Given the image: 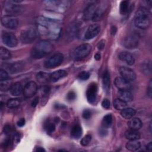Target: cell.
Listing matches in <instances>:
<instances>
[{
	"instance_id": "6da1fadb",
	"label": "cell",
	"mask_w": 152,
	"mask_h": 152,
	"mask_svg": "<svg viewBox=\"0 0 152 152\" xmlns=\"http://www.w3.org/2000/svg\"><path fill=\"white\" fill-rule=\"evenodd\" d=\"M39 30L43 34L51 39H57L61 33V28L58 21L46 17H40L37 19Z\"/></svg>"
},
{
	"instance_id": "7a4b0ae2",
	"label": "cell",
	"mask_w": 152,
	"mask_h": 152,
	"mask_svg": "<svg viewBox=\"0 0 152 152\" xmlns=\"http://www.w3.org/2000/svg\"><path fill=\"white\" fill-rule=\"evenodd\" d=\"M53 49L52 45L48 40H41L37 43L31 50V56L34 59H40L49 54Z\"/></svg>"
},
{
	"instance_id": "3957f363",
	"label": "cell",
	"mask_w": 152,
	"mask_h": 152,
	"mask_svg": "<svg viewBox=\"0 0 152 152\" xmlns=\"http://www.w3.org/2000/svg\"><path fill=\"white\" fill-rule=\"evenodd\" d=\"M134 23L138 28H147L151 24V16L149 11L144 7L140 8L135 12Z\"/></svg>"
},
{
	"instance_id": "277c9868",
	"label": "cell",
	"mask_w": 152,
	"mask_h": 152,
	"mask_svg": "<svg viewBox=\"0 0 152 152\" xmlns=\"http://www.w3.org/2000/svg\"><path fill=\"white\" fill-rule=\"evenodd\" d=\"M39 34L38 30L34 27H28L23 30L20 34V40L24 44L33 42Z\"/></svg>"
},
{
	"instance_id": "5b68a950",
	"label": "cell",
	"mask_w": 152,
	"mask_h": 152,
	"mask_svg": "<svg viewBox=\"0 0 152 152\" xmlns=\"http://www.w3.org/2000/svg\"><path fill=\"white\" fill-rule=\"evenodd\" d=\"M91 50L90 45L85 43L77 47L72 53V57L75 59H80L88 56Z\"/></svg>"
},
{
	"instance_id": "8992f818",
	"label": "cell",
	"mask_w": 152,
	"mask_h": 152,
	"mask_svg": "<svg viewBox=\"0 0 152 152\" xmlns=\"http://www.w3.org/2000/svg\"><path fill=\"white\" fill-rule=\"evenodd\" d=\"M64 55L62 53H55L46 61L45 66L46 68L49 69L56 68L62 63L64 61Z\"/></svg>"
},
{
	"instance_id": "52a82bcc",
	"label": "cell",
	"mask_w": 152,
	"mask_h": 152,
	"mask_svg": "<svg viewBox=\"0 0 152 152\" xmlns=\"http://www.w3.org/2000/svg\"><path fill=\"white\" fill-rule=\"evenodd\" d=\"M139 44L138 36L135 34H129L127 35L124 40V46L129 49H133L137 48Z\"/></svg>"
},
{
	"instance_id": "ba28073f",
	"label": "cell",
	"mask_w": 152,
	"mask_h": 152,
	"mask_svg": "<svg viewBox=\"0 0 152 152\" xmlns=\"http://www.w3.org/2000/svg\"><path fill=\"white\" fill-rule=\"evenodd\" d=\"M2 42L10 48H14L18 44L17 37L12 33L4 31L2 34Z\"/></svg>"
},
{
	"instance_id": "9c48e42d",
	"label": "cell",
	"mask_w": 152,
	"mask_h": 152,
	"mask_svg": "<svg viewBox=\"0 0 152 152\" xmlns=\"http://www.w3.org/2000/svg\"><path fill=\"white\" fill-rule=\"evenodd\" d=\"M79 25L77 22L72 23L67 27L65 32V37L68 41H72L78 35Z\"/></svg>"
},
{
	"instance_id": "30bf717a",
	"label": "cell",
	"mask_w": 152,
	"mask_h": 152,
	"mask_svg": "<svg viewBox=\"0 0 152 152\" xmlns=\"http://www.w3.org/2000/svg\"><path fill=\"white\" fill-rule=\"evenodd\" d=\"M119 72L121 77L129 82L134 81L136 79L135 72L130 68L122 66L119 67Z\"/></svg>"
},
{
	"instance_id": "8fae6325",
	"label": "cell",
	"mask_w": 152,
	"mask_h": 152,
	"mask_svg": "<svg viewBox=\"0 0 152 152\" xmlns=\"http://www.w3.org/2000/svg\"><path fill=\"white\" fill-rule=\"evenodd\" d=\"M2 25L10 29H15L18 26L17 19L12 15H5L1 18Z\"/></svg>"
},
{
	"instance_id": "7c38bea8",
	"label": "cell",
	"mask_w": 152,
	"mask_h": 152,
	"mask_svg": "<svg viewBox=\"0 0 152 152\" xmlns=\"http://www.w3.org/2000/svg\"><path fill=\"white\" fill-rule=\"evenodd\" d=\"M37 86L34 81L28 82L24 87L23 94L26 98H30L33 97L37 91Z\"/></svg>"
},
{
	"instance_id": "4fadbf2b",
	"label": "cell",
	"mask_w": 152,
	"mask_h": 152,
	"mask_svg": "<svg viewBox=\"0 0 152 152\" xmlns=\"http://www.w3.org/2000/svg\"><path fill=\"white\" fill-rule=\"evenodd\" d=\"M97 93V86L96 83H92L89 84L87 91L86 96L90 103H94L96 100Z\"/></svg>"
},
{
	"instance_id": "5bb4252c",
	"label": "cell",
	"mask_w": 152,
	"mask_h": 152,
	"mask_svg": "<svg viewBox=\"0 0 152 152\" xmlns=\"http://www.w3.org/2000/svg\"><path fill=\"white\" fill-rule=\"evenodd\" d=\"M100 26L99 24H94L90 25L88 28L87 29L85 34L84 37L86 39L90 40L94 37H96L100 32Z\"/></svg>"
},
{
	"instance_id": "9a60e30c",
	"label": "cell",
	"mask_w": 152,
	"mask_h": 152,
	"mask_svg": "<svg viewBox=\"0 0 152 152\" xmlns=\"http://www.w3.org/2000/svg\"><path fill=\"white\" fill-rule=\"evenodd\" d=\"M4 10L8 14H9V15H12V14L20 12L21 11V7L10 1L6 2L5 5H4Z\"/></svg>"
},
{
	"instance_id": "2e32d148",
	"label": "cell",
	"mask_w": 152,
	"mask_h": 152,
	"mask_svg": "<svg viewBox=\"0 0 152 152\" xmlns=\"http://www.w3.org/2000/svg\"><path fill=\"white\" fill-rule=\"evenodd\" d=\"M97 5H96V4H91L85 9L83 13V18L84 20H90L93 18Z\"/></svg>"
},
{
	"instance_id": "e0dca14e",
	"label": "cell",
	"mask_w": 152,
	"mask_h": 152,
	"mask_svg": "<svg viewBox=\"0 0 152 152\" xmlns=\"http://www.w3.org/2000/svg\"><path fill=\"white\" fill-rule=\"evenodd\" d=\"M115 86L119 90H129L130 88L129 82L123 78L122 77H116L114 81Z\"/></svg>"
},
{
	"instance_id": "ac0fdd59",
	"label": "cell",
	"mask_w": 152,
	"mask_h": 152,
	"mask_svg": "<svg viewBox=\"0 0 152 152\" xmlns=\"http://www.w3.org/2000/svg\"><path fill=\"white\" fill-rule=\"evenodd\" d=\"M107 5L105 2H103L101 5H98L97 9L94 12V14L92 20L93 21H97L100 20L103 17L104 12L106 9Z\"/></svg>"
},
{
	"instance_id": "d6986e66",
	"label": "cell",
	"mask_w": 152,
	"mask_h": 152,
	"mask_svg": "<svg viewBox=\"0 0 152 152\" xmlns=\"http://www.w3.org/2000/svg\"><path fill=\"white\" fill-rule=\"evenodd\" d=\"M118 58L122 61H124L129 65H132L135 63V59L134 56L128 52H121L118 55Z\"/></svg>"
},
{
	"instance_id": "ffe728a7",
	"label": "cell",
	"mask_w": 152,
	"mask_h": 152,
	"mask_svg": "<svg viewBox=\"0 0 152 152\" xmlns=\"http://www.w3.org/2000/svg\"><path fill=\"white\" fill-rule=\"evenodd\" d=\"M23 90L24 88L23 87L22 84L19 82H17L12 84L10 88V93L14 96L21 95L22 93H23Z\"/></svg>"
},
{
	"instance_id": "44dd1931",
	"label": "cell",
	"mask_w": 152,
	"mask_h": 152,
	"mask_svg": "<svg viewBox=\"0 0 152 152\" xmlns=\"http://www.w3.org/2000/svg\"><path fill=\"white\" fill-rule=\"evenodd\" d=\"M118 96L120 99L126 103L130 102L133 100V96L132 93L127 90H119Z\"/></svg>"
},
{
	"instance_id": "7402d4cb",
	"label": "cell",
	"mask_w": 152,
	"mask_h": 152,
	"mask_svg": "<svg viewBox=\"0 0 152 152\" xmlns=\"http://www.w3.org/2000/svg\"><path fill=\"white\" fill-rule=\"evenodd\" d=\"M67 72L64 69L57 70L50 74V81L52 82H56L58 80L67 76Z\"/></svg>"
},
{
	"instance_id": "603a6c76",
	"label": "cell",
	"mask_w": 152,
	"mask_h": 152,
	"mask_svg": "<svg viewBox=\"0 0 152 152\" xmlns=\"http://www.w3.org/2000/svg\"><path fill=\"white\" fill-rule=\"evenodd\" d=\"M125 136L126 139L129 140V141H134V140H138L140 138V134L138 131V130L129 129L125 131Z\"/></svg>"
},
{
	"instance_id": "cb8c5ba5",
	"label": "cell",
	"mask_w": 152,
	"mask_h": 152,
	"mask_svg": "<svg viewBox=\"0 0 152 152\" xmlns=\"http://www.w3.org/2000/svg\"><path fill=\"white\" fill-rule=\"evenodd\" d=\"M128 125L129 127V128L132 129H135V130H138L140 129L142 125V123L140 119L138 118H134L131 119L128 122Z\"/></svg>"
},
{
	"instance_id": "d4e9b609",
	"label": "cell",
	"mask_w": 152,
	"mask_h": 152,
	"mask_svg": "<svg viewBox=\"0 0 152 152\" xmlns=\"http://www.w3.org/2000/svg\"><path fill=\"white\" fill-rule=\"evenodd\" d=\"M24 67V65L21 61H17L11 64L8 67V69L11 73H17L21 72Z\"/></svg>"
},
{
	"instance_id": "484cf974",
	"label": "cell",
	"mask_w": 152,
	"mask_h": 152,
	"mask_svg": "<svg viewBox=\"0 0 152 152\" xmlns=\"http://www.w3.org/2000/svg\"><path fill=\"white\" fill-rule=\"evenodd\" d=\"M50 74L45 72H39L36 74V80L42 84L46 83L48 81H50Z\"/></svg>"
},
{
	"instance_id": "4316f807",
	"label": "cell",
	"mask_w": 152,
	"mask_h": 152,
	"mask_svg": "<svg viewBox=\"0 0 152 152\" xmlns=\"http://www.w3.org/2000/svg\"><path fill=\"white\" fill-rule=\"evenodd\" d=\"M136 111L133 108L131 107H125L124 109L121 110V115L125 119H131L135 115Z\"/></svg>"
},
{
	"instance_id": "83f0119b",
	"label": "cell",
	"mask_w": 152,
	"mask_h": 152,
	"mask_svg": "<svg viewBox=\"0 0 152 152\" xmlns=\"http://www.w3.org/2000/svg\"><path fill=\"white\" fill-rule=\"evenodd\" d=\"M83 130L78 124L74 125L71 131V135L74 139H78L82 135Z\"/></svg>"
},
{
	"instance_id": "f1b7e54d",
	"label": "cell",
	"mask_w": 152,
	"mask_h": 152,
	"mask_svg": "<svg viewBox=\"0 0 152 152\" xmlns=\"http://www.w3.org/2000/svg\"><path fill=\"white\" fill-rule=\"evenodd\" d=\"M131 9V7L129 5V1H122L120 3V13L122 15L127 14Z\"/></svg>"
},
{
	"instance_id": "f546056e",
	"label": "cell",
	"mask_w": 152,
	"mask_h": 152,
	"mask_svg": "<svg viewBox=\"0 0 152 152\" xmlns=\"http://www.w3.org/2000/svg\"><path fill=\"white\" fill-rule=\"evenodd\" d=\"M102 83L104 90L107 92L110 88V74L107 71L104 72L102 78Z\"/></svg>"
},
{
	"instance_id": "4dcf8cb0",
	"label": "cell",
	"mask_w": 152,
	"mask_h": 152,
	"mask_svg": "<svg viewBox=\"0 0 152 152\" xmlns=\"http://www.w3.org/2000/svg\"><path fill=\"white\" fill-rule=\"evenodd\" d=\"M141 147V144L137 140L129 141L126 144V148L129 151H135L138 150Z\"/></svg>"
},
{
	"instance_id": "1f68e13d",
	"label": "cell",
	"mask_w": 152,
	"mask_h": 152,
	"mask_svg": "<svg viewBox=\"0 0 152 152\" xmlns=\"http://www.w3.org/2000/svg\"><path fill=\"white\" fill-rule=\"evenodd\" d=\"M141 69L145 75H149L151 72V63L150 61L143 62L141 66Z\"/></svg>"
},
{
	"instance_id": "d6a6232c",
	"label": "cell",
	"mask_w": 152,
	"mask_h": 152,
	"mask_svg": "<svg viewBox=\"0 0 152 152\" xmlns=\"http://www.w3.org/2000/svg\"><path fill=\"white\" fill-rule=\"evenodd\" d=\"M113 106L116 110H122L126 107L127 103L120 99L119 98L116 99L113 102Z\"/></svg>"
},
{
	"instance_id": "836d02e7",
	"label": "cell",
	"mask_w": 152,
	"mask_h": 152,
	"mask_svg": "<svg viewBox=\"0 0 152 152\" xmlns=\"http://www.w3.org/2000/svg\"><path fill=\"white\" fill-rule=\"evenodd\" d=\"M112 124V116L111 114H107L105 115L102 122V126L105 128H109Z\"/></svg>"
},
{
	"instance_id": "e575fe53",
	"label": "cell",
	"mask_w": 152,
	"mask_h": 152,
	"mask_svg": "<svg viewBox=\"0 0 152 152\" xmlns=\"http://www.w3.org/2000/svg\"><path fill=\"white\" fill-rule=\"evenodd\" d=\"M20 103L21 102L19 99H17V98L11 99L8 100L7 103V106L10 109L15 108L20 104Z\"/></svg>"
},
{
	"instance_id": "d590c367",
	"label": "cell",
	"mask_w": 152,
	"mask_h": 152,
	"mask_svg": "<svg viewBox=\"0 0 152 152\" xmlns=\"http://www.w3.org/2000/svg\"><path fill=\"white\" fill-rule=\"evenodd\" d=\"M0 56L1 59L2 60H7L11 57L10 52L5 48L1 47L0 48Z\"/></svg>"
},
{
	"instance_id": "8d00e7d4",
	"label": "cell",
	"mask_w": 152,
	"mask_h": 152,
	"mask_svg": "<svg viewBox=\"0 0 152 152\" xmlns=\"http://www.w3.org/2000/svg\"><path fill=\"white\" fill-rule=\"evenodd\" d=\"M0 89L1 91H7L8 90H10L11 86H12L11 81L8 79L0 81Z\"/></svg>"
},
{
	"instance_id": "74e56055",
	"label": "cell",
	"mask_w": 152,
	"mask_h": 152,
	"mask_svg": "<svg viewBox=\"0 0 152 152\" xmlns=\"http://www.w3.org/2000/svg\"><path fill=\"white\" fill-rule=\"evenodd\" d=\"M91 140V136L90 134H87L86 136H84L81 140L80 144L83 146H86L90 142Z\"/></svg>"
},
{
	"instance_id": "f35d334b",
	"label": "cell",
	"mask_w": 152,
	"mask_h": 152,
	"mask_svg": "<svg viewBox=\"0 0 152 152\" xmlns=\"http://www.w3.org/2000/svg\"><path fill=\"white\" fill-rule=\"evenodd\" d=\"M90 73L87 71H83L78 75V78L81 80H87L90 77Z\"/></svg>"
},
{
	"instance_id": "ab89813d",
	"label": "cell",
	"mask_w": 152,
	"mask_h": 152,
	"mask_svg": "<svg viewBox=\"0 0 152 152\" xmlns=\"http://www.w3.org/2000/svg\"><path fill=\"white\" fill-rule=\"evenodd\" d=\"M46 129L49 133L53 132L55 129V125L52 122H48L46 125Z\"/></svg>"
},
{
	"instance_id": "60d3db41",
	"label": "cell",
	"mask_w": 152,
	"mask_h": 152,
	"mask_svg": "<svg viewBox=\"0 0 152 152\" xmlns=\"http://www.w3.org/2000/svg\"><path fill=\"white\" fill-rule=\"evenodd\" d=\"M8 74L7 72L4 70L1 69L0 70V81H3L8 79Z\"/></svg>"
},
{
	"instance_id": "b9f144b4",
	"label": "cell",
	"mask_w": 152,
	"mask_h": 152,
	"mask_svg": "<svg viewBox=\"0 0 152 152\" xmlns=\"http://www.w3.org/2000/svg\"><path fill=\"white\" fill-rule=\"evenodd\" d=\"M83 117L86 119H88L91 116V112L88 109H85L83 112Z\"/></svg>"
},
{
	"instance_id": "7bdbcfd3",
	"label": "cell",
	"mask_w": 152,
	"mask_h": 152,
	"mask_svg": "<svg viewBox=\"0 0 152 152\" xmlns=\"http://www.w3.org/2000/svg\"><path fill=\"white\" fill-rule=\"evenodd\" d=\"M67 99L69 101H72L76 98V94L74 91H70L67 94Z\"/></svg>"
},
{
	"instance_id": "ee69618b",
	"label": "cell",
	"mask_w": 152,
	"mask_h": 152,
	"mask_svg": "<svg viewBox=\"0 0 152 152\" xmlns=\"http://www.w3.org/2000/svg\"><path fill=\"white\" fill-rule=\"evenodd\" d=\"M110 102L108 99H104L102 102V106L103 108L106 109H107L110 107Z\"/></svg>"
},
{
	"instance_id": "f6af8a7d",
	"label": "cell",
	"mask_w": 152,
	"mask_h": 152,
	"mask_svg": "<svg viewBox=\"0 0 152 152\" xmlns=\"http://www.w3.org/2000/svg\"><path fill=\"white\" fill-rule=\"evenodd\" d=\"M104 46H105V41L104 40H102L98 43L97 46V48L99 50H102L104 49Z\"/></svg>"
},
{
	"instance_id": "bcb514c9",
	"label": "cell",
	"mask_w": 152,
	"mask_h": 152,
	"mask_svg": "<svg viewBox=\"0 0 152 152\" xmlns=\"http://www.w3.org/2000/svg\"><path fill=\"white\" fill-rule=\"evenodd\" d=\"M151 86H152L151 80H150V82H149L148 87V88H147V94H148V96L150 98L151 97V96H152V87H151Z\"/></svg>"
},
{
	"instance_id": "7dc6e473",
	"label": "cell",
	"mask_w": 152,
	"mask_h": 152,
	"mask_svg": "<svg viewBox=\"0 0 152 152\" xmlns=\"http://www.w3.org/2000/svg\"><path fill=\"white\" fill-rule=\"evenodd\" d=\"M25 123H26V121L24 118H21L20 119H19L17 122V124L18 126L20 127H22L24 125H25Z\"/></svg>"
},
{
	"instance_id": "c3c4849f",
	"label": "cell",
	"mask_w": 152,
	"mask_h": 152,
	"mask_svg": "<svg viewBox=\"0 0 152 152\" xmlns=\"http://www.w3.org/2000/svg\"><path fill=\"white\" fill-rule=\"evenodd\" d=\"M4 134H6V135H10V132H11V128H10V126L8 125H5L4 126Z\"/></svg>"
},
{
	"instance_id": "681fc988",
	"label": "cell",
	"mask_w": 152,
	"mask_h": 152,
	"mask_svg": "<svg viewBox=\"0 0 152 152\" xmlns=\"http://www.w3.org/2000/svg\"><path fill=\"white\" fill-rule=\"evenodd\" d=\"M39 97H35L33 100L31 102V105L32 107H36L37 106V104H38L39 103Z\"/></svg>"
},
{
	"instance_id": "f907efd6",
	"label": "cell",
	"mask_w": 152,
	"mask_h": 152,
	"mask_svg": "<svg viewBox=\"0 0 152 152\" xmlns=\"http://www.w3.org/2000/svg\"><path fill=\"white\" fill-rule=\"evenodd\" d=\"M116 32H117V28L114 26H112L111 28H110V33H111V34L112 35H115L116 33Z\"/></svg>"
},
{
	"instance_id": "816d5d0a",
	"label": "cell",
	"mask_w": 152,
	"mask_h": 152,
	"mask_svg": "<svg viewBox=\"0 0 152 152\" xmlns=\"http://www.w3.org/2000/svg\"><path fill=\"white\" fill-rule=\"evenodd\" d=\"M106 128H103H103H102V129H101L100 130L99 134H100L102 136H105V135H106V134H107V131H106Z\"/></svg>"
},
{
	"instance_id": "f5cc1de1",
	"label": "cell",
	"mask_w": 152,
	"mask_h": 152,
	"mask_svg": "<svg viewBox=\"0 0 152 152\" xmlns=\"http://www.w3.org/2000/svg\"><path fill=\"white\" fill-rule=\"evenodd\" d=\"M146 148L147 150L148 151H151L152 150V142H150L147 145H146Z\"/></svg>"
},
{
	"instance_id": "db71d44e",
	"label": "cell",
	"mask_w": 152,
	"mask_h": 152,
	"mask_svg": "<svg viewBox=\"0 0 152 152\" xmlns=\"http://www.w3.org/2000/svg\"><path fill=\"white\" fill-rule=\"evenodd\" d=\"M36 151H45V150L41 147H37L36 148V149L34 150Z\"/></svg>"
},
{
	"instance_id": "11a10c76",
	"label": "cell",
	"mask_w": 152,
	"mask_h": 152,
	"mask_svg": "<svg viewBox=\"0 0 152 152\" xmlns=\"http://www.w3.org/2000/svg\"><path fill=\"white\" fill-rule=\"evenodd\" d=\"M100 53H96L95 55H94V59L96 60V61H99V60H100Z\"/></svg>"
}]
</instances>
